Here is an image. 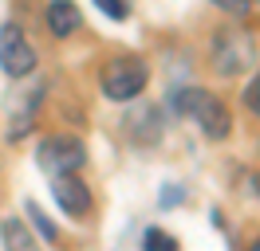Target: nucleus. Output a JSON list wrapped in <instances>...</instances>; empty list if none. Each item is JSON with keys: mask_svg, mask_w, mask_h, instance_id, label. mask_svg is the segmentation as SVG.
<instances>
[{"mask_svg": "<svg viewBox=\"0 0 260 251\" xmlns=\"http://www.w3.org/2000/svg\"><path fill=\"white\" fill-rule=\"evenodd\" d=\"M174 204H181V188H178V185H174V188L162 196V208H174Z\"/></svg>", "mask_w": 260, "mask_h": 251, "instance_id": "16", "label": "nucleus"}, {"mask_svg": "<svg viewBox=\"0 0 260 251\" xmlns=\"http://www.w3.org/2000/svg\"><path fill=\"white\" fill-rule=\"evenodd\" d=\"M256 63V39L248 35L244 28H221L213 35V71L217 75H241Z\"/></svg>", "mask_w": 260, "mask_h": 251, "instance_id": "2", "label": "nucleus"}, {"mask_svg": "<svg viewBox=\"0 0 260 251\" xmlns=\"http://www.w3.org/2000/svg\"><path fill=\"white\" fill-rule=\"evenodd\" d=\"M142 251H181V243L170 232H162V228H150L142 235Z\"/></svg>", "mask_w": 260, "mask_h": 251, "instance_id": "11", "label": "nucleus"}, {"mask_svg": "<svg viewBox=\"0 0 260 251\" xmlns=\"http://www.w3.org/2000/svg\"><path fill=\"white\" fill-rule=\"evenodd\" d=\"M244 106L252 110V114H260V71L252 75V82L244 87Z\"/></svg>", "mask_w": 260, "mask_h": 251, "instance_id": "15", "label": "nucleus"}, {"mask_svg": "<svg viewBox=\"0 0 260 251\" xmlns=\"http://www.w3.org/2000/svg\"><path fill=\"white\" fill-rule=\"evenodd\" d=\"M122 126H126V138L138 141V145H154V141H162V110L158 106H134L122 118Z\"/></svg>", "mask_w": 260, "mask_h": 251, "instance_id": "8", "label": "nucleus"}, {"mask_svg": "<svg viewBox=\"0 0 260 251\" xmlns=\"http://www.w3.org/2000/svg\"><path fill=\"white\" fill-rule=\"evenodd\" d=\"M36 47L24 39V31L16 24H8V28L0 31V71L8 78H28L36 71Z\"/></svg>", "mask_w": 260, "mask_h": 251, "instance_id": "5", "label": "nucleus"}, {"mask_svg": "<svg viewBox=\"0 0 260 251\" xmlns=\"http://www.w3.org/2000/svg\"><path fill=\"white\" fill-rule=\"evenodd\" d=\"M0 239H4V251H44L40 247V239L28 232V224L20 216H4L0 224Z\"/></svg>", "mask_w": 260, "mask_h": 251, "instance_id": "10", "label": "nucleus"}, {"mask_svg": "<svg viewBox=\"0 0 260 251\" xmlns=\"http://www.w3.org/2000/svg\"><path fill=\"white\" fill-rule=\"evenodd\" d=\"M146 82H150V67L138 55H118L103 67V94L111 102H134L146 91Z\"/></svg>", "mask_w": 260, "mask_h": 251, "instance_id": "3", "label": "nucleus"}, {"mask_svg": "<svg viewBox=\"0 0 260 251\" xmlns=\"http://www.w3.org/2000/svg\"><path fill=\"white\" fill-rule=\"evenodd\" d=\"M221 12H229V16H237V20H248L252 16V0H213Z\"/></svg>", "mask_w": 260, "mask_h": 251, "instance_id": "13", "label": "nucleus"}, {"mask_svg": "<svg viewBox=\"0 0 260 251\" xmlns=\"http://www.w3.org/2000/svg\"><path fill=\"white\" fill-rule=\"evenodd\" d=\"M95 8H99V12H107L111 20H126V16H130L126 0H95Z\"/></svg>", "mask_w": 260, "mask_h": 251, "instance_id": "14", "label": "nucleus"}, {"mask_svg": "<svg viewBox=\"0 0 260 251\" xmlns=\"http://www.w3.org/2000/svg\"><path fill=\"white\" fill-rule=\"evenodd\" d=\"M248 251H260V239H252V247H248Z\"/></svg>", "mask_w": 260, "mask_h": 251, "instance_id": "17", "label": "nucleus"}, {"mask_svg": "<svg viewBox=\"0 0 260 251\" xmlns=\"http://www.w3.org/2000/svg\"><path fill=\"white\" fill-rule=\"evenodd\" d=\"M51 192H55V200H59V208H63L67 216H87L91 204H95L91 188L83 185L75 173H59V177H51Z\"/></svg>", "mask_w": 260, "mask_h": 251, "instance_id": "7", "label": "nucleus"}, {"mask_svg": "<svg viewBox=\"0 0 260 251\" xmlns=\"http://www.w3.org/2000/svg\"><path fill=\"white\" fill-rule=\"evenodd\" d=\"M44 102V87L36 82L32 91H16L12 106H8V141H24L36 126V110Z\"/></svg>", "mask_w": 260, "mask_h": 251, "instance_id": "6", "label": "nucleus"}, {"mask_svg": "<svg viewBox=\"0 0 260 251\" xmlns=\"http://www.w3.org/2000/svg\"><path fill=\"white\" fill-rule=\"evenodd\" d=\"M178 106L185 114H193L201 134L209 141H225L229 130H233V118H229V106L217 98V94L201 91V87H189V91H178Z\"/></svg>", "mask_w": 260, "mask_h": 251, "instance_id": "1", "label": "nucleus"}, {"mask_svg": "<svg viewBox=\"0 0 260 251\" xmlns=\"http://www.w3.org/2000/svg\"><path fill=\"white\" fill-rule=\"evenodd\" d=\"M28 220H36V228H40V235H44L48 243H55V239H59V232H55V228H51V220L36 208V200H28Z\"/></svg>", "mask_w": 260, "mask_h": 251, "instance_id": "12", "label": "nucleus"}, {"mask_svg": "<svg viewBox=\"0 0 260 251\" xmlns=\"http://www.w3.org/2000/svg\"><path fill=\"white\" fill-rule=\"evenodd\" d=\"M48 28H51V35H75V31L83 28V12L71 4V0H51L48 4Z\"/></svg>", "mask_w": 260, "mask_h": 251, "instance_id": "9", "label": "nucleus"}, {"mask_svg": "<svg viewBox=\"0 0 260 251\" xmlns=\"http://www.w3.org/2000/svg\"><path fill=\"white\" fill-rule=\"evenodd\" d=\"M87 165V145L71 134H55V138L40 141V169L59 177V173H79Z\"/></svg>", "mask_w": 260, "mask_h": 251, "instance_id": "4", "label": "nucleus"}, {"mask_svg": "<svg viewBox=\"0 0 260 251\" xmlns=\"http://www.w3.org/2000/svg\"><path fill=\"white\" fill-rule=\"evenodd\" d=\"M256 192H260V177H256Z\"/></svg>", "mask_w": 260, "mask_h": 251, "instance_id": "18", "label": "nucleus"}]
</instances>
